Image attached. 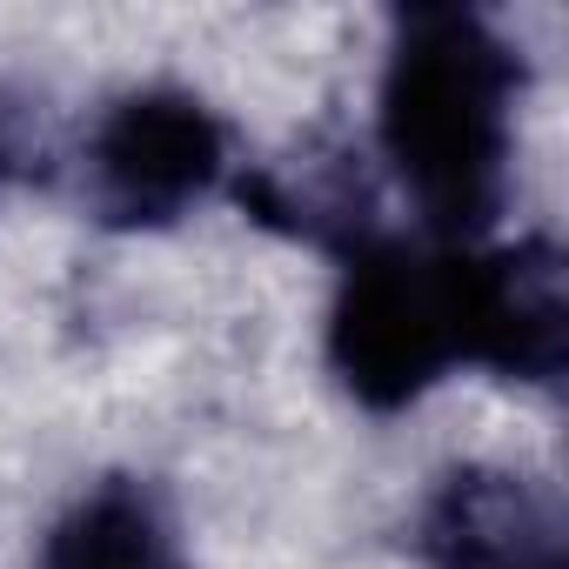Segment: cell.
<instances>
[{
	"label": "cell",
	"instance_id": "1",
	"mask_svg": "<svg viewBox=\"0 0 569 569\" xmlns=\"http://www.w3.org/2000/svg\"><path fill=\"white\" fill-rule=\"evenodd\" d=\"M329 369L362 409H409L456 369L556 382L562 369L556 248L356 234L342 248L329 302Z\"/></svg>",
	"mask_w": 569,
	"mask_h": 569
},
{
	"label": "cell",
	"instance_id": "2",
	"mask_svg": "<svg viewBox=\"0 0 569 569\" xmlns=\"http://www.w3.org/2000/svg\"><path fill=\"white\" fill-rule=\"evenodd\" d=\"M522 68L469 8H409L396 21L376 141L436 241H482L509 194Z\"/></svg>",
	"mask_w": 569,
	"mask_h": 569
},
{
	"label": "cell",
	"instance_id": "3",
	"mask_svg": "<svg viewBox=\"0 0 569 569\" xmlns=\"http://www.w3.org/2000/svg\"><path fill=\"white\" fill-rule=\"evenodd\" d=\"M228 168L221 114L188 88H134L88 134V188L94 208L121 228L181 221L214 194Z\"/></svg>",
	"mask_w": 569,
	"mask_h": 569
},
{
	"label": "cell",
	"instance_id": "4",
	"mask_svg": "<svg viewBox=\"0 0 569 569\" xmlns=\"http://www.w3.org/2000/svg\"><path fill=\"white\" fill-rule=\"evenodd\" d=\"M436 569H562L556 522L502 476H456L429 509Z\"/></svg>",
	"mask_w": 569,
	"mask_h": 569
},
{
	"label": "cell",
	"instance_id": "5",
	"mask_svg": "<svg viewBox=\"0 0 569 569\" xmlns=\"http://www.w3.org/2000/svg\"><path fill=\"white\" fill-rule=\"evenodd\" d=\"M48 569H181V556L148 489L101 482L48 536Z\"/></svg>",
	"mask_w": 569,
	"mask_h": 569
},
{
	"label": "cell",
	"instance_id": "6",
	"mask_svg": "<svg viewBox=\"0 0 569 569\" xmlns=\"http://www.w3.org/2000/svg\"><path fill=\"white\" fill-rule=\"evenodd\" d=\"M0 168H8V141H0Z\"/></svg>",
	"mask_w": 569,
	"mask_h": 569
}]
</instances>
